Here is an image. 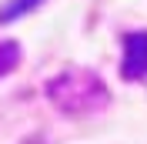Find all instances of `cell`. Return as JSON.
<instances>
[{"mask_svg":"<svg viewBox=\"0 0 147 144\" xmlns=\"http://www.w3.org/2000/svg\"><path fill=\"white\" fill-rule=\"evenodd\" d=\"M147 71V34H130L124 37V74L140 77Z\"/></svg>","mask_w":147,"mask_h":144,"instance_id":"obj_1","label":"cell"},{"mask_svg":"<svg viewBox=\"0 0 147 144\" xmlns=\"http://www.w3.org/2000/svg\"><path fill=\"white\" fill-rule=\"evenodd\" d=\"M44 3V0H7L3 7H0V24H10V20L24 17V14H30V10H37Z\"/></svg>","mask_w":147,"mask_h":144,"instance_id":"obj_2","label":"cell"},{"mask_svg":"<svg viewBox=\"0 0 147 144\" xmlns=\"http://www.w3.org/2000/svg\"><path fill=\"white\" fill-rule=\"evenodd\" d=\"M17 60H20V47L13 44V40H3V44H0V77H3Z\"/></svg>","mask_w":147,"mask_h":144,"instance_id":"obj_3","label":"cell"}]
</instances>
